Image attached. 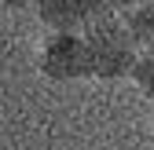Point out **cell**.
Here are the masks:
<instances>
[{
    "instance_id": "cell-1",
    "label": "cell",
    "mask_w": 154,
    "mask_h": 150,
    "mask_svg": "<svg viewBox=\"0 0 154 150\" xmlns=\"http://www.w3.org/2000/svg\"><path fill=\"white\" fill-rule=\"evenodd\" d=\"M81 37H85V48H88V59H92V77H103V81L128 77V70L140 55V44L132 37L125 15L103 11Z\"/></svg>"
},
{
    "instance_id": "cell-2",
    "label": "cell",
    "mask_w": 154,
    "mask_h": 150,
    "mask_svg": "<svg viewBox=\"0 0 154 150\" xmlns=\"http://www.w3.org/2000/svg\"><path fill=\"white\" fill-rule=\"evenodd\" d=\"M37 66L51 81L92 77V59H88L85 37H77V33H48V40L37 48Z\"/></svg>"
},
{
    "instance_id": "cell-3",
    "label": "cell",
    "mask_w": 154,
    "mask_h": 150,
    "mask_svg": "<svg viewBox=\"0 0 154 150\" xmlns=\"http://www.w3.org/2000/svg\"><path fill=\"white\" fill-rule=\"evenodd\" d=\"M103 15L99 0H37V18L48 33H77L81 37Z\"/></svg>"
},
{
    "instance_id": "cell-4",
    "label": "cell",
    "mask_w": 154,
    "mask_h": 150,
    "mask_svg": "<svg viewBox=\"0 0 154 150\" xmlns=\"http://www.w3.org/2000/svg\"><path fill=\"white\" fill-rule=\"evenodd\" d=\"M125 22H128L132 37H136L140 51H154V0H143V4H136V8L125 15Z\"/></svg>"
},
{
    "instance_id": "cell-5",
    "label": "cell",
    "mask_w": 154,
    "mask_h": 150,
    "mask_svg": "<svg viewBox=\"0 0 154 150\" xmlns=\"http://www.w3.org/2000/svg\"><path fill=\"white\" fill-rule=\"evenodd\" d=\"M128 81L140 88V95L154 99V51H140L136 55V62L128 70Z\"/></svg>"
},
{
    "instance_id": "cell-6",
    "label": "cell",
    "mask_w": 154,
    "mask_h": 150,
    "mask_svg": "<svg viewBox=\"0 0 154 150\" xmlns=\"http://www.w3.org/2000/svg\"><path fill=\"white\" fill-rule=\"evenodd\" d=\"M136 4H143V0H99V8L110 11V15H128Z\"/></svg>"
},
{
    "instance_id": "cell-7",
    "label": "cell",
    "mask_w": 154,
    "mask_h": 150,
    "mask_svg": "<svg viewBox=\"0 0 154 150\" xmlns=\"http://www.w3.org/2000/svg\"><path fill=\"white\" fill-rule=\"evenodd\" d=\"M0 8H8V11H22V8H37V0H0Z\"/></svg>"
},
{
    "instance_id": "cell-8",
    "label": "cell",
    "mask_w": 154,
    "mask_h": 150,
    "mask_svg": "<svg viewBox=\"0 0 154 150\" xmlns=\"http://www.w3.org/2000/svg\"><path fill=\"white\" fill-rule=\"evenodd\" d=\"M150 139H154V117H150Z\"/></svg>"
}]
</instances>
